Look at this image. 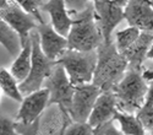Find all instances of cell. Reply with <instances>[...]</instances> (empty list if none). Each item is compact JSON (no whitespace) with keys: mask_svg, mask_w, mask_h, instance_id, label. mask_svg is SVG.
Returning a JSON list of instances; mask_svg holds the SVG:
<instances>
[{"mask_svg":"<svg viewBox=\"0 0 153 135\" xmlns=\"http://www.w3.org/2000/svg\"><path fill=\"white\" fill-rule=\"evenodd\" d=\"M97 68L93 84L102 91H114L129 69V61L118 51L115 43H103L97 49Z\"/></svg>","mask_w":153,"mask_h":135,"instance_id":"1","label":"cell"},{"mask_svg":"<svg viewBox=\"0 0 153 135\" xmlns=\"http://www.w3.org/2000/svg\"><path fill=\"white\" fill-rule=\"evenodd\" d=\"M66 38L69 49L80 52L97 51L98 47L104 43L93 7L88 6L85 11L77 14Z\"/></svg>","mask_w":153,"mask_h":135,"instance_id":"2","label":"cell"},{"mask_svg":"<svg viewBox=\"0 0 153 135\" xmlns=\"http://www.w3.org/2000/svg\"><path fill=\"white\" fill-rule=\"evenodd\" d=\"M148 84L143 80L141 71L127 69L121 81L114 89L118 109L126 113H137L145 103Z\"/></svg>","mask_w":153,"mask_h":135,"instance_id":"3","label":"cell"},{"mask_svg":"<svg viewBox=\"0 0 153 135\" xmlns=\"http://www.w3.org/2000/svg\"><path fill=\"white\" fill-rule=\"evenodd\" d=\"M97 60V51L80 52L74 49H66L56 60V63L65 69L74 86H79L93 82Z\"/></svg>","mask_w":153,"mask_h":135,"instance_id":"4","label":"cell"},{"mask_svg":"<svg viewBox=\"0 0 153 135\" xmlns=\"http://www.w3.org/2000/svg\"><path fill=\"white\" fill-rule=\"evenodd\" d=\"M32 40V68L27 79L20 82V90L23 96H27L34 91L44 87L45 80L52 75L56 65V61L49 59L41 48V40L37 30L31 33Z\"/></svg>","mask_w":153,"mask_h":135,"instance_id":"5","label":"cell"},{"mask_svg":"<svg viewBox=\"0 0 153 135\" xmlns=\"http://www.w3.org/2000/svg\"><path fill=\"white\" fill-rule=\"evenodd\" d=\"M44 87L49 90L48 106L56 104L59 106L64 116H69L74 93H75V86L70 81L65 69L60 64L56 63L52 75L45 80Z\"/></svg>","mask_w":153,"mask_h":135,"instance_id":"6","label":"cell"},{"mask_svg":"<svg viewBox=\"0 0 153 135\" xmlns=\"http://www.w3.org/2000/svg\"><path fill=\"white\" fill-rule=\"evenodd\" d=\"M103 92L93 82L75 86V93L69 116L72 122L86 123L88 122L92 109L98 100L100 93Z\"/></svg>","mask_w":153,"mask_h":135,"instance_id":"7","label":"cell"},{"mask_svg":"<svg viewBox=\"0 0 153 135\" xmlns=\"http://www.w3.org/2000/svg\"><path fill=\"white\" fill-rule=\"evenodd\" d=\"M94 4V11L98 26L103 34L105 44L111 43V33L118 25L125 19V7L118 5L113 0H97Z\"/></svg>","mask_w":153,"mask_h":135,"instance_id":"8","label":"cell"},{"mask_svg":"<svg viewBox=\"0 0 153 135\" xmlns=\"http://www.w3.org/2000/svg\"><path fill=\"white\" fill-rule=\"evenodd\" d=\"M0 19L20 34L22 47L30 41L32 31L38 27L33 20L34 17L19 6L14 0H10L9 6L0 11Z\"/></svg>","mask_w":153,"mask_h":135,"instance_id":"9","label":"cell"},{"mask_svg":"<svg viewBox=\"0 0 153 135\" xmlns=\"http://www.w3.org/2000/svg\"><path fill=\"white\" fill-rule=\"evenodd\" d=\"M124 10L129 26L153 33V5L151 3L146 0H129Z\"/></svg>","mask_w":153,"mask_h":135,"instance_id":"10","label":"cell"},{"mask_svg":"<svg viewBox=\"0 0 153 135\" xmlns=\"http://www.w3.org/2000/svg\"><path fill=\"white\" fill-rule=\"evenodd\" d=\"M49 103V90L43 87L38 91H34L27 96H25L23 101L21 102L20 109L16 116V120L31 124L39 119V116L44 110V108Z\"/></svg>","mask_w":153,"mask_h":135,"instance_id":"11","label":"cell"},{"mask_svg":"<svg viewBox=\"0 0 153 135\" xmlns=\"http://www.w3.org/2000/svg\"><path fill=\"white\" fill-rule=\"evenodd\" d=\"M37 32L39 34L42 51L49 59L56 61L61 54L69 49L68 38L56 32L52 25L39 23V26L37 27Z\"/></svg>","mask_w":153,"mask_h":135,"instance_id":"12","label":"cell"},{"mask_svg":"<svg viewBox=\"0 0 153 135\" xmlns=\"http://www.w3.org/2000/svg\"><path fill=\"white\" fill-rule=\"evenodd\" d=\"M118 112V101L114 91H104L92 109V113L88 118V124L93 128H97L104 123L114 119V116Z\"/></svg>","mask_w":153,"mask_h":135,"instance_id":"13","label":"cell"},{"mask_svg":"<svg viewBox=\"0 0 153 135\" xmlns=\"http://www.w3.org/2000/svg\"><path fill=\"white\" fill-rule=\"evenodd\" d=\"M42 10L49 14L50 22H52L54 30L61 36L68 37L74 19L69 16V10L66 9L65 1L64 0H48L45 4H43Z\"/></svg>","mask_w":153,"mask_h":135,"instance_id":"14","label":"cell"},{"mask_svg":"<svg viewBox=\"0 0 153 135\" xmlns=\"http://www.w3.org/2000/svg\"><path fill=\"white\" fill-rule=\"evenodd\" d=\"M153 43V33L141 32L137 41L123 54L129 61V69L142 71V64L145 59H147V53L149 47Z\"/></svg>","mask_w":153,"mask_h":135,"instance_id":"15","label":"cell"},{"mask_svg":"<svg viewBox=\"0 0 153 135\" xmlns=\"http://www.w3.org/2000/svg\"><path fill=\"white\" fill-rule=\"evenodd\" d=\"M31 68H32V40L30 38V41L22 47L21 53L15 58L14 63H12L10 68V72L19 82H22L30 75Z\"/></svg>","mask_w":153,"mask_h":135,"instance_id":"16","label":"cell"},{"mask_svg":"<svg viewBox=\"0 0 153 135\" xmlns=\"http://www.w3.org/2000/svg\"><path fill=\"white\" fill-rule=\"evenodd\" d=\"M0 42H1V47H4L7 53L14 58H16L22 51V41L20 34L4 21H0Z\"/></svg>","mask_w":153,"mask_h":135,"instance_id":"17","label":"cell"},{"mask_svg":"<svg viewBox=\"0 0 153 135\" xmlns=\"http://www.w3.org/2000/svg\"><path fill=\"white\" fill-rule=\"evenodd\" d=\"M114 120L119 123L120 130L125 135H146L147 130L136 113H126L118 109L114 116Z\"/></svg>","mask_w":153,"mask_h":135,"instance_id":"18","label":"cell"},{"mask_svg":"<svg viewBox=\"0 0 153 135\" xmlns=\"http://www.w3.org/2000/svg\"><path fill=\"white\" fill-rule=\"evenodd\" d=\"M0 87L4 95L10 97L11 100L16 102H22L25 96L21 93L20 90V82L14 78V75L10 72V70L1 68L0 70Z\"/></svg>","mask_w":153,"mask_h":135,"instance_id":"19","label":"cell"},{"mask_svg":"<svg viewBox=\"0 0 153 135\" xmlns=\"http://www.w3.org/2000/svg\"><path fill=\"white\" fill-rule=\"evenodd\" d=\"M142 31H140L136 27H131L129 26L125 30L118 31L115 34V45L118 48V51L120 53H124L129 49L140 37Z\"/></svg>","mask_w":153,"mask_h":135,"instance_id":"20","label":"cell"},{"mask_svg":"<svg viewBox=\"0 0 153 135\" xmlns=\"http://www.w3.org/2000/svg\"><path fill=\"white\" fill-rule=\"evenodd\" d=\"M62 135H94V128L86 123H77L74 122L72 124L64 125L61 129Z\"/></svg>","mask_w":153,"mask_h":135,"instance_id":"21","label":"cell"},{"mask_svg":"<svg viewBox=\"0 0 153 135\" xmlns=\"http://www.w3.org/2000/svg\"><path fill=\"white\" fill-rule=\"evenodd\" d=\"M14 1H15L19 6H21L26 12L31 14L34 19H37L39 23H45V22L43 21L42 16H41V12H39V11L42 10L41 7L43 6V4H42L41 0H14Z\"/></svg>","mask_w":153,"mask_h":135,"instance_id":"22","label":"cell"},{"mask_svg":"<svg viewBox=\"0 0 153 135\" xmlns=\"http://www.w3.org/2000/svg\"><path fill=\"white\" fill-rule=\"evenodd\" d=\"M136 114L147 131L153 129V107H141Z\"/></svg>","mask_w":153,"mask_h":135,"instance_id":"23","label":"cell"},{"mask_svg":"<svg viewBox=\"0 0 153 135\" xmlns=\"http://www.w3.org/2000/svg\"><path fill=\"white\" fill-rule=\"evenodd\" d=\"M0 135H21L16 129V122L9 118L7 116H1L0 119Z\"/></svg>","mask_w":153,"mask_h":135,"instance_id":"24","label":"cell"},{"mask_svg":"<svg viewBox=\"0 0 153 135\" xmlns=\"http://www.w3.org/2000/svg\"><path fill=\"white\" fill-rule=\"evenodd\" d=\"M114 119L94 128V135H125L120 129L114 125Z\"/></svg>","mask_w":153,"mask_h":135,"instance_id":"25","label":"cell"},{"mask_svg":"<svg viewBox=\"0 0 153 135\" xmlns=\"http://www.w3.org/2000/svg\"><path fill=\"white\" fill-rule=\"evenodd\" d=\"M66 9L72 14H80L90 6V0H64Z\"/></svg>","mask_w":153,"mask_h":135,"instance_id":"26","label":"cell"},{"mask_svg":"<svg viewBox=\"0 0 153 135\" xmlns=\"http://www.w3.org/2000/svg\"><path fill=\"white\" fill-rule=\"evenodd\" d=\"M142 107H153V84H148V91Z\"/></svg>","mask_w":153,"mask_h":135,"instance_id":"27","label":"cell"},{"mask_svg":"<svg viewBox=\"0 0 153 135\" xmlns=\"http://www.w3.org/2000/svg\"><path fill=\"white\" fill-rule=\"evenodd\" d=\"M141 75H142L143 80H145L147 84L153 82V69H152V68L148 66V68H146V69H142Z\"/></svg>","mask_w":153,"mask_h":135,"instance_id":"28","label":"cell"},{"mask_svg":"<svg viewBox=\"0 0 153 135\" xmlns=\"http://www.w3.org/2000/svg\"><path fill=\"white\" fill-rule=\"evenodd\" d=\"M9 4H10V0H0V9L1 10L6 9L9 6Z\"/></svg>","mask_w":153,"mask_h":135,"instance_id":"29","label":"cell"},{"mask_svg":"<svg viewBox=\"0 0 153 135\" xmlns=\"http://www.w3.org/2000/svg\"><path fill=\"white\" fill-rule=\"evenodd\" d=\"M114 3H117L118 5H120V6H123V7H125L126 5H127V3H129V0H113Z\"/></svg>","mask_w":153,"mask_h":135,"instance_id":"30","label":"cell"},{"mask_svg":"<svg viewBox=\"0 0 153 135\" xmlns=\"http://www.w3.org/2000/svg\"><path fill=\"white\" fill-rule=\"evenodd\" d=\"M147 59L153 60V43L151 44V47H149V51H148V53H147Z\"/></svg>","mask_w":153,"mask_h":135,"instance_id":"31","label":"cell"},{"mask_svg":"<svg viewBox=\"0 0 153 135\" xmlns=\"http://www.w3.org/2000/svg\"><path fill=\"white\" fill-rule=\"evenodd\" d=\"M148 134H149V135H153V129H151V130L148 131Z\"/></svg>","mask_w":153,"mask_h":135,"instance_id":"32","label":"cell"},{"mask_svg":"<svg viewBox=\"0 0 153 135\" xmlns=\"http://www.w3.org/2000/svg\"><path fill=\"white\" fill-rule=\"evenodd\" d=\"M146 1H148V3H151V4L153 5V0H146Z\"/></svg>","mask_w":153,"mask_h":135,"instance_id":"33","label":"cell"},{"mask_svg":"<svg viewBox=\"0 0 153 135\" xmlns=\"http://www.w3.org/2000/svg\"><path fill=\"white\" fill-rule=\"evenodd\" d=\"M149 68H152V69H153V63H152V64L149 65Z\"/></svg>","mask_w":153,"mask_h":135,"instance_id":"34","label":"cell"},{"mask_svg":"<svg viewBox=\"0 0 153 135\" xmlns=\"http://www.w3.org/2000/svg\"><path fill=\"white\" fill-rule=\"evenodd\" d=\"M91 1H92V3H96V1H97V0H91Z\"/></svg>","mask_w":153,"mask_h":135,"instance_id":"35","label":"cell"},{"mask_svg":"<svg viewBox=\"0 0 153 135\" xmlns=\"http://www.w3.org/2000/svg\"><path fill=\"white\" fill-rule=\"evenodd\" d=\"M146 135H149V134H146Z\"/></svg>","mask_w":153,"mask_h":135,"instance_id":"36","label":"cell"},{"mask_svg":"<svg viewBox=\"0 0 153 135\" xmlns=\"http://www.w3.org/2000/svg\"><path fill=\"white\" fill-rule=\"evenodd\" d=\"M151 84H153V82H151Z\"/></svg>","mask_w":153,"mask_h":135,"instance_id":"37","label":"cell"},{"mask_svg":"<svg viewBox=\"0 0 153 135\" xmlns=\"http://www.w3.org/2000/svg\"><path fill=\"white\" fill-rule=\"evenodd\" d=\"M60 135H62V134H60Z\"/></svg>","mask_w":153,"mask_h":135,"instance_id":"38","label":"cell"}]
</instances>
